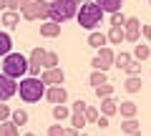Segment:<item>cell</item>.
<instances>
[{
  "mask_svg": "<svg viewBox=\"0 0 151 136\" xmlns=\"http://www.w3.org/2000/svg\"><path fill=\"white\" fill-rule=\"evenodd\" d=\"M25 73H30V58H25L23 53H10L3 58V76H10V78H20Z\"/></svg>",
  "mask_w": 151,
  "mask_h": 136,
  "instance_id": "6da1fadb",
  "label": "cell"
},
{
  "mask_svg": "<svg viewBox=\"0 0 151 136\" xmlns=\"http://www.w3.org/2000/svg\"><path fill=\"white\" fill-rule=\"evenodd\" d=\"M76 20H78V25L86 28V30H96L98 25L103 23V10L98 3H83L81 10H78V15H76Z\"/></svg>",
  "mask_w": 151,
  "mask_h": 136,
  "instance_id": "7a4b0ae2",
  "label": "cell"
},
{
  "mask_svg": "<svg viewBox=\"0 0 151 136\" xmlns=\"http://www.w3.org/2000/svg\"><path fill=\"white\" fill-rule=\"evenodd\" d=\"M20 98L25 101V104H38L40 98L48 93V86H45L40 78H33V76H28V78H23L20 81Z\"/></svg>",
  "mask_w": 151,
  "mask_h": 136,
  "instance_id": "3957f363",
  "label": "cell"
},
{
  "mask_svg": "<svg viewBox=\"0 0 151 136\" xmlns=\"http://www.w3.org/2000/svg\"><path fill=\"white\" fill-rule=\"evenodd\" d=\"M81 5L76 0H50V20L53 23H65L68 18H76Z\"/></svg>",
  "mask_w": 151,
  "mask_h": 136,
  "instance_id": "277c9868",
  "label": "cell"
},
{
  "mask_svg": "<svg viewBox=\"0 0 151 136\" xmlns=\"http://www.w3.org/2000/svg\"><path fill=\"white\" fill-rule=\"evenodd\" d=\"M23 18L25 20H40V23L45 18L50 20V0H33L30 5L23 10Z\"/></svg>",
  "mask_w": 151,
  "mask_h": 136,
  "instance_id": "5b68a950",
  "label": "cell"
},
{
  "mask_svg": "<svg viewBox=\"0 0 151 136\" xmlns=\"http://www.w3.org/2000/svg\"><path fill=\"white\" fill-rule=\"evenodd\" d=\"M91 65H93V71H108L111 65H116V53L106 45V48H101L96 55H93Z\"/></svg>",
  "mask_w": 151,
  "mask_h": 136,
  "instance_id": "8992f818",
  "label": "cell"
},
{
  "mask_svg": "<svg viewBox=\"0 0 151 136\" xmlns=\"http://www.w3.org/2000/svg\"><path fill=\"white\" fill-rule=\"evenodd\" d=\"M18 91H20V83H15V78L0 76V104H8Z\"/></svg>",
  "mask_w": 151,
  "mask_h": 136,
  "instance_id": "52a82bcc",
  "label": "cell"
},
{
  "mask_svg": "<svg viewBox=\"0 0 151 136\" xmlns=\"http://www.w3.org/2000/svg\"><path fill=\"white\" fill-rule=\"evenodd\" d=\"M45 55H48V50L33 48V53H30V76H33V78L43 76V73H40V68H45Z\"/></svg>",
  "mask_w": 151,
  "mask_h": 136,
  "instance_id": "ba28073f",
  "label": "cell"
},
{
  "mask_svg": "<svg viewBox=\"0 0 151 136\" xmlns=\"http://www.w3.org/2000/svg\"><path fill=\"white\" fill-rule=\"evenodd\" d=\"M40 81H43L48 88L50 86H60V83L65 81V73H63V68H50V71H43Z\"/></svg>",
  "mask_w": 151,
  "mask_h": 136,
  "instance_id": "9c48e42d",
  "label": "cell"
},
{
  "mask_svg": "<svg viewBox=\"0 0 151 136\" xmlns=\"http://www.w3.org/2000/svg\"><path fill=\"white\" fill-rule=\"evenodd\" d=\"M45 98H48L53 106H60V104H65V101H68V91H65L63 86H50L48 93H45Z\"/></svg>",
  "mask_w": 151,
  "mask_h": 136,
  "instance_id": "30bf717a",
  "label": "cell"
},
{
  "mask_svg": "<svg viewBox=\"0 0 151 136\" xmlns=\"http://www.w3.org/2000/svg\"><path fill=\"white\" fill-rule=\"evenodd\" d=\"M126 40L129 43H139V35H141V20L139 18H129V23H126Z\"/></svg>",
  "mask_w": 151,
  "mask_h": 136,
  "instance_id": "8fae6325",
  "label": "cell"
},
{
  "mask_svg": "<svg viewBox=\"0 0 151 136\" xmlns=\"http://www.w3.org/2000/svg\"><path fill=\"white\" fill-rule=\"evenodd\" d=\"M40 35L43 38H58L60 35V23H53V20L40 23Z\"/></svg>",
  "mask_w": 151,
  "mask_h": 136,
  "instance_id": "7c38bea8",
  "label": "cell"
},
{
  "mask_svg": "<svg viewBox=\"0 0 151 136\" xmlns=\"http://www.w3.org/2000/svg\"><path fill=\"white\" fill-rule=\"evenodd\" d=\"M106 43H108V33H98V30H93L91 35H88V45H91V48H96V50L106 48Z\"/></svg>",
  "mask_w": 151,
  "mask_h": 136,
  "instance_id": "4fadbf2b",
  "label": "cell"
},
{
  "mask_svg": "<svg viewBox=\"0 0 151 136\" xmlns=\"http://www.w3.org/2000/svg\"><path fill=\"white\" fill-rule=\"evenodd\" d=\"M113 114H119V101L116 98H103L101 101V116H113Z\"/></svg>",
  "mask_w": 151,
  "mask_h": 136,
  "instance_id": "5bb4252c",
  "label": "cell"
},
{
  "mask_svg": "<svg viewBox=\"0 0 151 136\" xmlns=\"http://www.w3.org/2000/svg\"><path fill=\"white\" fill-rule=\"evenodd\" d=\"M121 131L129 134V136H141V124L136 119H126L124 124H121Z\"/></svg>",
  "mask_w": 151,
  "mask_h": 136,
  "instance_id": "9a60e30c",
  "label": "cell"
},
{
  "mask_svg": "<svg viewBox=\"0 0 151 136\" xmlns=\"http://www.w3.org/2000/svg\"><path fill=\"white\" fill-rule=\"evenodd\" d=\"M96 3L101 5L103 13H111V15H113V13H119L121 5H124V0H96Z\"/></svg>",
  "mask_w": 151,
  "mask_h": 136,
  "instance_id": "2e32d148",
  "label": "cell"
},
{
  "mask_svg": "<svg viewBox=\"0 0 151 136\" xmlns=\"http://www.w3.org/2000/svg\"><path fill=\"white\" fill-rule=\"evenodd\" d=\"M136 111H139V106H136L134 101H121V106H119V114L124 116V119H134Z\"/></svg>",
  "mask_w": 151,
  "mask_h": 136,
  "instance_id": "e0dca14e",
  "label": "cell"
},
{
  "mask_svg": "<svg viewBox=\"0 0 151 136\" xmlns=\"http://www.w3.org/2000/svg\"><path fill=\"white\" fill-rule=\"evenodd\" d=\"M70 116H73V109H68V106L65 104H60V106H53V119L58 121H65V119H70Z\"/></svg>",
  "mask_w": 151,
  "mask_h": 136,
  "instance_id": "ac0fdd59",
  "label": "cell"
},
{
  "mask_svg": "<svg viewBox=\"0 0 151 136\" xmlns=\"http://www.w3.org/2000/svg\"><path fill=\"white\" fill-rule=\"evenodd\" d=\"M131 63H134V55H131V53H126V50L116 53V68H119V71H126Z\"/></svg>",
  "mask_w": 151,
  "mask_h": 136,
  "instance_id": "d6986e66",
  "label": "cell"
},
{
  "mask_svg": "<svg viewBox=\"0 0 151 136\" xmlns=\"http://www.w3.org/2000/svg\"><path fill=\"white\" fill-rule=\"evenodd\" d=\"M124 88H126L129 93H139V91H141V76H129V78L124 81Z\"/></svg>",
  "mask_w": 151,
  "mask_h": 136,
  "instance_id": "ffe728a7",
  "label": "cell"
},
{
  "mask_svg": "<svg viewBox=\"0 0 151 136\" xmlns=\"http://www.w3.org/2000/svg\"><path fill=\"white\" fill-rule=\"evenodd\" d=\"M149 55H151V48H149V45H146V43H136V48H134V58L139 60V63H141V60H146Z\"/></svg>",
  "mask_w": 151,
  "mask_h": 136,
  "instance_id": "44dd1931",
  "label": "cell"
},
{
  "mask_svg": "<svg viewBox=\"0 0 151 136\" xmlns=\"http://www.w3.org/2000/svg\"><path fill=\"white\" fill-rule=\"evenodd\" d=\"M18 23H20V13H10V10L3 13V25L5 28H15Z\"/></svg>",
  "mask_w": 151,
  "mask_h": 136,
  "instance_id": "7402d4cb",
  "label": "cell"
},
{
  "mask_svg": "<svg viewBox=\"0 0 151 136\" xmlns=\"http://www.w3.org/2000/svg\"><path fill=\"white\" fill-rule=\"evenodd\" d=\"M124 40H126L124 28H111V30H108V43H124Z\"/></svg>",
  "mask_w": 151,
  "mask_h": 136,
  "instance_id": "603a6c76",
  "label": "cell"
},
{
  "mask_svg": "<svg viewBox=\"0 0 151 136\" xmlns=\"http://www.w3.org/2000/svg\"><path fill=\"white\" fill-rule=\"evenodd\" d=\"M88 81H91V86H93V88H98V86H106V83H108V78H106V71H93Z\"/></svg>",
  "mask_w": 151,
  "mask_h": 136,
  "instance_id": "cb8c5ba5",
  "label": "cell"
},
{
  "mask_svg": "<svg viewBox=\"0 0 151 136\" xmlns=\"http://www.w3.org/2000/svg\"><path fill=\"white\" fill-rule=\"evenodd\" d=\"M13 124L15 126H25L28 121H30V116H28V111H23V109H18V111H13Z\"/></svg>",
  "mask_w": 151,
  "mask_h": 136,
  "instance_id": "d4e9b609",
  "label": "cell"
},
{
  "mask_svg": "<svg viewBox=\"0 0 151 136\" xmlns=\"http://www.w3.org/2000/svg\"><path fill=\"white\" fill-rule=\"evenodd\" d=\"M0 136H18V126L13 121H3L0 124Z\"/></svg>",
  "mask_w": 151,
  "mask_h": 136,
  "instance_id": "484cf974",
  "label": "cell"
},
{
  "mask_svg": "<svg viewBox=\"0 0 151 136\" xmlns=\"http://www.w3.org/2000/svg\"><path fill=\"white\" fill-rule=\"evenodd\" d=\"M10 45H13L10 35H8V33H0V53H3V58L10 55Z\"/></svg>",
  "mask_w": 151,
  "mask_h": 136,
  "instance_id": "4316f807",
  "label": "cell"
},
{
  "mask_svg": "<svg viewBox=\"0 0 151 136\" xmlns=\"http://www.w3.org/2000/svg\"><path fill=\"white\" fill-rule=\"evenodd\" d=\"M126 23H129V18L124 13H113L111 15V28H126Z\"/></svg>",
  "mask_w": 151,
  "mask_h": 136,
  "instance_id": "83f0119b",
  "label": "cell"
},
{
  "mask_svg": "<svg viewBox=\"0 0 151 136\" xmlns=\"http://www.w3.org/2000/svg\"><path fill=\"white\" fill-rule=\"evenodd\" d=\"M70 124H73V129L81 131L83 126L88 124V119H86V114H73V116H70Z\"/></svg>",
  "mask_w": 151,
  "mask_h": 136,
  "instance_id": "f1b7e54d",
  "label": "cell"
},
{
  "mask_svg": "<svg viewBox=\"0 0 151 136\" xmlns=\"http://www.w3.org/2000/svg\"><path fill=\"white\" fill-rule=\"evenodd\" d=\"M96 96L101 98V101H103V98H111V96H113V86H111V83H106V86H98V88H96Z\"/></svg>",
  "mask_w": 151,
  "mask_h": 136,
  "instance_id": "f546056e",
  "label": "cell"
},
{
  "mask_svg": "<svg viewBox=\"0 0 151 136\" xmlns=\"http://www.w3.org/2000/svg\"><path fill=\"white\" fill-rule=\"evenodd\" d=\"M50 68H58V53H53V50H48V55H45V71H50Z\"/></svg>",
  "mask_w": 151,
  "mask_h": 136,
  "instance_id": "4dcf8cb0",
  "label": "cell"
},
{
  "mask_svg": "<svg viewBox=\"0 0 151 136\" xmlns=\"http://www.w3.org/2000/svg\"><path fill=\"white\" fill-rule=\"evenodd\" d=\"M86 119H88V124H98V119H101V111H98V109H93V106H88Z\"/></svg>",
  "mask_w": 151,
  "mask_h": 136,
  "instance_id": "1f68e13d",
  "label": "cell"
},
{
  "mask_svg": "<svg viewBox=\"0 0 151 136\" xmlns=\"http://www.w3.org/2000/svg\"><path fill=\"white\" fill-rule=\"evenodd\" d=\"M10 119H13L10 106H8V104H0V124H3V121H10Z\"/></svg>",
  "mask_w": 151,
  "mask_h": 136,
  "instance_id": "d6a6232c",
  "label": "cell"
},
{
  "mask_svg": "<svg viewBox=\"0 0 151 136\" xmlns=\"http://www.w3.org/2000/svg\"><path fill=\"white\" fill-rule=\"evenodd\" d=\"M70 109H73V114H86V111H88V104L83 101V98H78V101H76Z\"/></svg>",
  "mask_w": 151,
  "mask_h": 136,
  "instance_id": "836d02e7",
  "label": "cell"
},
{
  "mask_svg": "<svg viewBox=\"0 0 151 136\" xmlns=\"http://www.w3.org/2000/svg\"><path fill=\"white\" fill-rule=\"evenodd\" d=\"M126 76H141V63H136V60H134V63L126 68Z\"/></svg>",
  "mask_w": 151,
  "mask_h": 136,
  "instance_id": "e575fe53",
  "label": "cell"
},
{
  "mask_svg": "<svg viewBox=\"0 0 151 136\" xmlns=\"http://www.w3.org/2000/svg\"><path fill=\"white\" fill-rule=\"evenodd\" d=\"M48 136H63V126L60 124H50L48 126Z\"/></svg>",
  "mask_w": 151,
  "mask_h": 136,
  "instance_id": "d590c367",
  "label": "cell"
},
{
  "mask_svg": "<svg viewBox=\"0 0 151 136\" xmlns=\"http://www.w3.org/2000/svg\"><path fill=\"white\" fill-rule=\"evenodd\" d=\"M141 35H144L146 40H151V25H149V23H144V25H141Z\"/></svg>",
  "mask_w": 151,
  "mask_h": 136,
  "instance_id": "8d00e7d4",
  "label": "cell"
},
{
  "mask_svg": "<svg viewBox=\"0 0 151 136\" xmlns=\"http://www.w3.org/2000/svg\"><path fill=\"white\" fill-rule=\"evenodd\" d=\"M96 126H98V129H108V126H111V124H108V116H101Z\"/></svg>",
  "mask_w": 151,
  "mask_h": 136,
  "instance_id": "74e56055",
  "label": "cell"
},
{
  "mask_svg": "<svg viewBox=\"0 0 151 136\" xmlns=\"http://www.w3.org/2000/svg\"><path fill=\"white\" fill-rule=\"evenodd\" d=\"M63 136H78V129H73V126L70 129H63Z\"/></svg>",
  "mask_w": 151,
  "mask_h": 136,
  "instance_id": "f35d334b",
  "label": "cell"
},
{
  "mask_svg": "<svg viewBox=\"0 0 151 136\" xmlns=\"http://www.w3.org/2000/svg\"><path fill=\"white\" fill-rule=\"evenodd\" d=\"M30 3H33V0H20V13H23V10H25V8H28V5H30Z\"/></svg>",
  "mask_w": 151,
  "mask_h": 136,
  "instance_id": "ab89813d",
  "label": "cell"
},
{
  "mask_svg": "<svg viewBox=\"0 0 151 136\" xmlns=\"http://www.w3.org/2000/svg\"><path fill=\"white\" fill-rule=\"evenodd\" d=\"M25 136H35V134H25Z\"/></svg>",
  "mask_w": 151,
  "mask_h": 136,
  "instance_id": "60d3db41",
  "label": "cell"
},
{
  "mask_svg": "<svg viewBox=\"0 0 151 136\" xmlns=\"http://www.w3.org/2000/svg\"><path fill=\"white\" fill-rule=\"evenodd\" d=\"M81 136H86V134H81Z\"/></svg>",
  "mask_w": 151,
  "mask_h": 136,
  "instance_id": "b9f144b4",
  "label": "cell"
},
{
  "mask_svg": "<svg viewBox=\"0 0 151 136\" xmlns=\"http://www.w3.org/2000/svg\"><path fill=\"white\" fill-rule=\"evenodd\" d=\"M149 3H151V0H149Z\"/></svg>",
  "mask_w": 151,
  "mask_h": 136,
  "instance_id": "7bdbcfd3",
  "label": "cell"
}]
</instances>
